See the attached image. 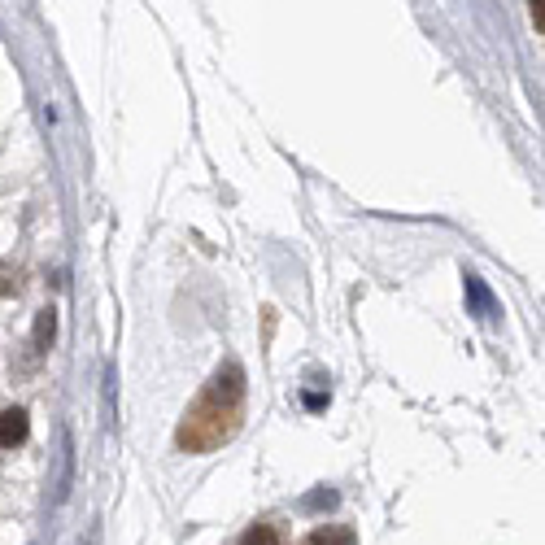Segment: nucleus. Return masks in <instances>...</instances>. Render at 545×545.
<instances>
[{"label": "nucleus", "mask_w": 545, "mask_h": 545, "mask_svg": "<svg viewBox=\"0 0 545 545\" xmlns=\"http://www.w3.org/2000/svg\"><path fill=\"white\" fill-rule=\"evenodd\" d=\"M240 402H245V371L236 367H223L210 380V389L197 397V406L184 415V428H179V445L184 450H214L218 441L236 432L240 423Z\"/></svg>", "instance_id": "obj_1"}, {"label": "nucleus", "mask_w": 545, "mask_h": 545, "mask_svg": "<svg viewBox=\"0 0 545 545\" xmlns=\"http://www.w3.org/2000/svg\"><path fill=\"white\" fill-rule=\"evenodd\" d=\"M467 280V297H471V310L480 314V319H493L498 314V306H493V293L480 284V275H463Z\"/></svg>", "instance_id": "obj_3"}, {"label": "nucleus", "mask_w": 545, "mask_h": 545, "mask_svg": "<svg viewBox=\"0 0 545 545\" xmlns=\"http://www.w3.org/2000/svg\"><path fill=\"white\" fill-rule=\"evenodd\" d=\"M27 432H31L27 410H22V406L0 410V450H18V445L27 441Z\"/></svg>", "instance_id": "obj_2"}, {"label": "nucleus", "mask_w": 545, "mask_h": 545, "mask_svg": "<svg viewBox=\"0 0 545 545\" xmlns=\"http://www.w3.org/2000/svg\"><path fill=\"white\" fill-rule=\"evenodd\" d=\"M240 545H280V532H275V524H253L240 537Z\"/></svg>", "instance_id": "obj_6"}, {"label": "nucleus", "mask_w": 545, "mask_h": 545, "mask_svg": "<svg viewBox=\"0 0 545 545\" xmlns=\"http://www.w3.org/2000/svg\"><path fill=\"white\" fill-rule=\"evenodd\" d=\"M306 506H310V511H314V506H336V493L323 489V493H314V498H306Z\"/></svg>", "instance_id": "obj_7"}, {"label": "nucleus", "mask_w": 545, "mask_h": 545, "mask_svg": "<svg viewBox=\"0 0 545 545\" xmlns=\"http://www.w3.org/2000/svg\"><path fill=\"white\" fill-rule=\"evenodd\" d=\"M53 332H57V314L53 310H40V319H35V354H48Z\"/></svg>", "instance_id": "obj_4"}, {"label": "nucleus", "mask_w": 545, "mask_h": 545, "mask_svg": "<svg viewBox=\"0 0 545 545\" xmlns=\"http://www.w3.org/2000/svg\"><path fill=\"white\" fill-rule=\"evenodd\" d=\"M310 545H354V532L341 528V524H327V528L314 532Z\"/></svg>", "instance_id": "obj_5"}]
</instances>
